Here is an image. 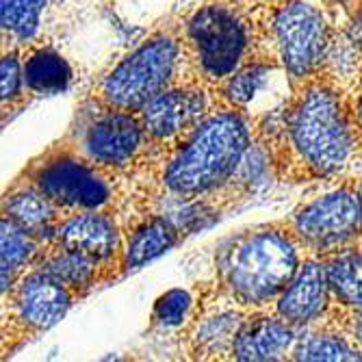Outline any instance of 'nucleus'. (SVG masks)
I'll return each instance as SVG.
<instances>
[{
	"label": "nucleus",
	"mask_w": 362,
	"mask_h": 362,
	"mask_svg": "<svg viewBox=\"0 0 362 362\" xmlns=\"http://www.w3.org/2000/svg\"><path fill=\"white\" fill-rule=\"evenodd\" d=\"M260 117L217 103L191 133L152 158L135 176L133 219L154 211L200 206L213 219L243 197L235 189L241 165L258 139Z\"/></svg>",
	"instance_id": "f257e3e1"
},
{
	"label": "nucleus",
	"mask_w": 362,
	"mask_h": 362,
	"mask_svg": "<svg viewBox=\"0 0 362 362\" xmlns=\"http://www.w3.org/2000/svg\"><path fill=\"white\" fill-rule=\"evenodd\" d=\"M258 137L272 174L286 185H315L343 178L362 152V137L349 100V83L330 65L291 81L288 95Z\"/></svg>",
	"instance_id": "f03ea898"
},
{
	"label": "nucleus",
	"mask_w": 362,
	"mask_h": 362,
	"mask_svg": "<svg viewBox=\"0 0 362 362\" xmlns=\"http://www.w3.org/2000/svg\"><path fill=\"white\" fill-rule=\"evenodd\" d=\"M306 256L286 219L247 226L217 243L211 278L197 291L245 313L272 310Z\"/></svg>",
	"instance_id": "7ed1b4c3"
},
{
	"label": "nucleus",
	"mask_w": 362,
	"mask_h": 362,
	"mask_svg": "<svg viewBox=\"0 0 362 362\" xmlns=\"http://www.w3.org/2000/svg\"><path fill=\"white\" fill-rule=\"evenodd\" d=\"M269 9L272 0H202L178 16L189 78L217 93L247 65L267 63L280 70Z\"/></svg>",
	"instance_id": "20e7f679"
},
{
	"label": "nucleus",
	"mask_w": 362,
	"mask_h": 362,
	"mask_svg": "<svg viewBox=\"0 0 362 362\" xmlns=\"http://www.w3.org/2000/svg\"><path fill=\"white\" fill-rule=\"evenodd\" d=\"M13 180L42 191L65 215L113 211L126 221L137 197L133 176L98 165L65 135L33 156Z\"/></svg>",
	"instance_id": "39448f33"
},
{
	"label": "nucleus",
	"mask_w": 362,
	"mask_h": 362,
	"mask_svg": "<svg viewBox=\"0 0 362 362\" xmlns=\"http://www.w3.org/2000/svg\"><path fill=\"white\" fill-rule=\"evenodd\" d=\"M189 78L180 20L170 18L152 28L87 91L85 103L139 113L154 95Z\"/></svg>",
	"instance_id": "423d86ee"
},
{
	"label": "nucleus",
	"mask_w": 362,
	"mask_h": 362,
	"mask_svg": "<svg viewBox=\"0 0 362 362\" xmlns=\"http://www.w3.org/2000/svg\"><path fill=\"white\" fill-rule=\"evenodd\" d=\"M325 7L323 0H272V40L288 83L330 65L339 33Z\"/></svg>",
	"instance_id": "0eeeda50"
},
{
	"label": "nucleus",
	"mask_w": 362,
	"mask_h": 362,
	"mask_svg": "<svg viewBox=\"0 0 362 362\" xmlns=\"http://www.w3.org/2000/svg\"><path fill=\"white\" fill-rule=\"evenodd\" d=\"M306 254L325 258L362 245V200L358 176L341 182L295 206L284 217Z\"/></svg>",
	"instance_id": "6e6552de"
},
{
	"label": "nucleus",
	"mask_w": 362,
	"mask_h": 362,
	"mask_svg": "<svg viewBox=\"0 0 362 362\" xmlns=\"http://www.w3.org/2000/svg\"><path fill=\"white\" fill-rule=\"evenodd\" d=\"M65 137L98 165L133 178L139 174L150 154L139 113L103 109L85 100Z\"/></svg>",
	"instance_id": "1a4fd4ad"
},
{
	"label": "nucleus",
	"mask_w": 362,
	"mask_h": 362,
	"mask_svg": "<svg viewBox=\"0 0 362 362\" xmlns=\"http://www.w3.org/2000/svg\"><path fill=\"white\" fill-rule=\"evenodd\" d=\"M76 302L81 298L63 282L37 267L26 269L3 295V358L48 332Z\"/></svg>",
	"instance_id": "9d476101"
},
{
	"label": "nucleus",
	"mask_w": 362,
	"mask_h": 362,
	"mask_svg": "<svg viewBox=\"0 0 362 362\" xmlns=\"http://www.w3.org/2000/svg\"><path fill=\"white\" fill-rule=\"evenodd\" d=\"M217 103V93L193 78H185L154 95L139 111L150 144V154L144 168L152 158H156L158 154L170 150L174 144L185 139L213 111Z\"/></svg>",
	"instance_id": "9b49d317"
},
{
	"label": "nucleus",
	"mask_w": 362,
	"mask_h": 362,
	"mask_svg": "<svg viewBox=\"0 0 362 362\" xmlns=\"http://www.w3.org/2000/svg\"><path fill=\"white\" fill-rule=\"evenodd\" d=\"M245 310L211 300L195 288V308L176 332L180 354L189 360H233V343Z\"/></svg>",
	"instance_id": "f8f14e48"
},
{
	"label": "nucleus",
	"mask_w": 362,
	"mask_h": 362,
	"mask_svg": "<svg viewBox=\"0 0 362 362\" xmlns=\"http://www.w3.org/2000/svg\"><path fill=\"white\" fill-rule=\"evenodd\" d=\"M126 235V223L119 213L113 211H81L61 219L50 241L103 262L119 280L117 267Z\"/></svg>",
	"instance_id": "ddd939ff"
},
{
	"label": "nucleus",
	"mask_w": 362,
	"mask_h": 362,
	"mask_svg": "<svg viewBox=\"0 0 362 362\" xmlns=\"http://www.w3.org/2000/svg\"><path fill=\"white\" fill-rule=\"evenodd\" d=\"M185 237V226L174 213L168 211H154L126 223V235L117 267L119 280L139 272L158 256L172 252L176 245L182 243Z\"/></svg>",
	"instance_id": "4468645a"
},
{
	"label": "nucleus",
	"mask_w": 362,
	"mask_h": 362,
	"mask_svg": "<svg viewBox=\"0 0 362 362\" xmlns=\"http://www.w3.org/2000/svg\"><path fill=\"white\" fill-rule=\"evenodd\" d=\"M330 304L332 291L330 282H327L325 262L323 258L308 254L291 284L272 306V313L302 330V327L315 325L327 313Z\"/></svg>",
	"instance_id": "2eb2a0df"
},
{
	"label": "nucleus",
	"mask_w": 362,
	"mask_h": 362,
	"mask_svg": "<svg viewBox=\"0 0 362 362\" xmlns=\"http://www.w3.org/2000/svg\"><path fill=\"white\" fill-rule=\"evenodd\" d=\"M298 332H300L298 327H293L272 310L247 313L233 343V360L239 362L288 360Z\"/></svg>",
	"instance_id": "dca6fc26"
},
{
	"label": "nucleus",
	"mask_w": 362,
	"mask_h": 362,
	"mask_svg": "<svg viewBox=\"0 0 362 362\" xmlns=\"http://www.w3.org/2000/svg\"><path fill=\"white\" fill-rule=\"evenodd\" d=\"M33 267H37L52 276L54 280L63 282L68 288H72L81 300H85L87 295L98 288L100 284L115 282L113 272L89 256H83L78 252H72L68 247H63L54 241H48L42 252L37 254Z\"/></svg>",
	"instance_id": "f3484780"
},
{
	"label": "nucleus",
	"mask_w": 362,
	"mask_h": 362,
	"mask_svg": "<svg viewBox=\"0 0 362 362\" xmlns=\"http://www.w3.org/2000/svg\"><path fill=\"white\" fill-rule=\"evenodd\" d=\"M22 70L28 103L68 91L74 78L68 59L54 46L35 40L22 46Z\"/></svg>",
	"instance_id": "a211bd4d"
},
{
	"label": "nucleus",
	"mask_w": 362,
	"mask_h": 362,
	"mask_svg": "<svg viewBox=\"0 0 362 362\" xmlns=\"http://www.w3.org/2000/svg\"><path fill=\"white\" fill-rule=\"evenodd\" d=\"M0 209H3L5 217L42 241H50L54 237L57 226L65 217V213L59 211L42 191L20 180H13L3 193Z\"/></svg>",
	"instance_id": "6ab92c4d"
},
{
	"label": "nucleus",
	"mask_w": 362,
	"mask_h": 362,
	"mask_svg": "<svg viewBox=\"0 0 362 362\" xmlns=\"http://www.w3.org/2000/svg\"><path fill=\"white\" fill-rule=\"evenodd\" d=\"M46 243L48 241L30 235L9 217H0V295H5L18 278L33 267Z\"/></svg>",
	"instance_id": "aec40b11"
},
{
	"label": "nucleus",
	"mask_w": 362,
	"mask_h": 362,
	"mask_svg": "<svg viewBox=\"0 0 362 362\" xmlns=\"http://www.w3.org/2000/svg\"><path fill=\"white\" fill-rule=\"evenodd\" d=\"M288 360L345 362V360H362V351L341 332H334L323 325H308L298 332Z\"/></svg>",
	"instance_id": "412c9836"
},
{
	"label": "nucleus",
	"mask_w": 362,
	"mask_h": 362,
	"mask_svg": "<svg viewBox=\"0 0 362 362\" xmlns=\"http://www.w3.org/2000/svg\"><path fill=\"white\" fill-rule=\"evenodd\" d=\"M323 262L332 291V304L362 306V245L325 256Z\"/></svg>",
	"instance_id": "4be33fe9"
},
{
	"label": "nucleus",
	"mask_w": 362,
	"mask_h": 362,
	"mask_svg": "<svg viewBox=\"0 0 362 362\" xmlns=\"http://www.w3.org/2000/svg\"><path fill=\"white\" fill-rule=\"evenodd\" d=\"M48 0H0L3 46H24L35 40Z\"/></svg>",
	"instance_id": "5701e85b"
},
{
	"label": "nucleus",
	"mask_w": 362,
	"mask_h": 362,
	"mask_svg": "<svg viewBox=\"0 0 362 362\" xmlns=\"http://www.w3.org/2000/svg\"><path fill=\"white\" fill-rule=\"evenodd\" d=\"M0 100H3V122L9 113H18L28 105L24 70H22V46H3L0 57Z\"/></svg>",
	"instance_id": "b1692460"
},
{
	"label": "nucleus",
	"mask_w": 362,
	"mask_h": 362,
	"mask_svg": "<svg viewBox=\"0 0 362 362\" xmlns=\"http://www.w3.org/2000/svg\"><path fill=\"white\" fill-rule=\"evenodd\" d=\"M195 308V291L189 288H170L158 295L152 313H150V327L152 330H182L191 319Z\"/></svg>",
	"instance_id": "393cba45"
},
{
	"label": "nucleus",
	"mask_w": 362,
	"mask_h": 362,
	"mask_svg": "<svg viewBox=\"0 0 362 362\" xmlns=\"http://www.w3.org/2000/svg\"><path fill=\"white\" fill-rule=\"evenodd\" d=\"M272 70H276L274 65L267 63H254L247 65V68L239 70L235 76H230L219 89H217V98L221 103L237 107V109H250L252 98L256 95V91L262 85V78L265 74H269Z\"/></svg>",
	"instance_id": "a878e982"
},
{
	"label": "nucleus",
	"mask_w": 362,
	"mask_h": 362,
	"mask_svg": "<svg viewBox=\"0 0 362 362\" xmlns=\"http://www.w3.org/2000/svg\"><path fill=\"white\" fill-rule=\"evenodd\" d=\"M315 325H323L334 332H341L362 351V306L330 304L327 313Z\"/></svg>",
	"instance_id": "bb28decb"
},
{
	"label": "nucleus",
	"mask_w": 362,
	"mask_h": 362,
	"mask_svg": "<svg viewBox=\"0 0 362 362\" xmlns=\"http://www.w3.org/2000/svg\"><path fill=\"white\" fill-rule=\"evenodd\" d=\"M345 18H347V26H345L347 37L356 46H362V0H354L351 7L345 11Z\"/></svg>",
	"instance_id": "cd10ccee"
},
{
	"label": "nucleus",
	"mask_w": 362,
	"mask_h": 362,
	"mask_svg": "<svg viewBox=\"0 0 362 362\" xmlns=\"http://www.w3.org/2000/svg\"><path fill=\"white\" fill-rule=\"evenodd\" d=\"M349 100H351V113H354L356 126L362 137V70L356 72V83L349 85Z\"/></svg>",
	"instance_id": "c85d7f7f"
},
{
	"label": "nucleus",
	"mask_w": 362,
	"mask_h": 362,
	"mask_svg": "<svg viewBox=\"0 0 362 362\" xmlns=\"http://www.w3.org/2000/svg\"><path fill=\"white\" fill-rule=\"evenodd\" d=\"M323 3L327 5V7H339L343 13L351 7V3H354V0H323Z\"/></svg>",
	"instance_id": "c756f323"
},
{
	"label": "nucleus",
	"mask_w": 362,
	"mask_h": 362,
	"mask_svg": "<svg viewBox=\"0 0 362 362\" xmlns=\"http://www.w3.org/2000/svg\"><path fill=\"white\" fill-rule=\"evenodd\" d=\"M358 189H360V200H362V176H358Z\"/></svg>",
	"instance_id": "7c9ffc66"
}]
</instances>
